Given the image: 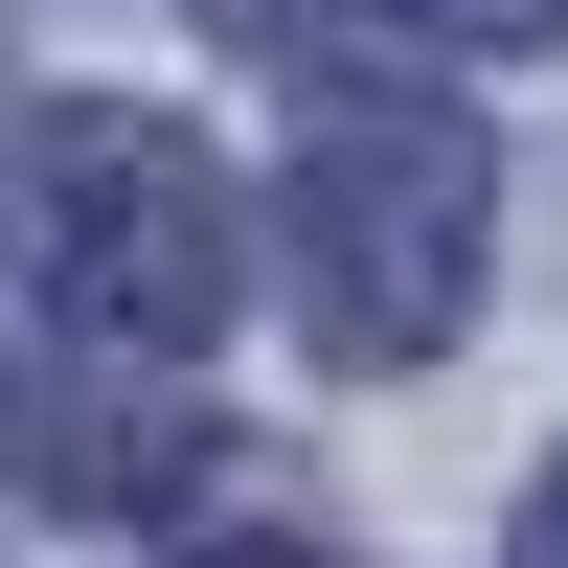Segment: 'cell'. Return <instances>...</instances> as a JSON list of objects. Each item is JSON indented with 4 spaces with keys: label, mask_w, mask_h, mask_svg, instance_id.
I'll return each instance as SVG.
<instances>
[{
    "label": "cell",
    "mask_w": 568,
    "mask_h": 568,
    "mask_svg": "<svg viewBox=\"0 0 568 568\" xmlns=\"http://www.w3.org/2000/svg\"><path fill=\"white\" fill-rule=\"evenodd\" d=\"M478 227H500V182H478V136L433 91H318V136H296V318L342 364H433L455 296H478Z\"/></svg>",
    "instance_id": "obj_1"
},
{
    "label": "cell",
    "mask_w": 568,
    "mask_h": 568,
    "mask_svg": "<svg viewBox=\"0 0 568 568\" xmlns=\"http://www.w3.org/2000/svg\"><path fill=\"white\" fill-rule=\"evenodd\" d=\"M23 296L114 364H182L227 318V182L182 114H45L23 136Z\"/></svg>",
    "instance_id": "obj_2"
},
{
    "label": "cell",
    "mask_w": 568,
    "mask_h": 568,
    "mask_svg": "<svg viewBox=\"0 0 568 568\" xmlns=\"http://www.w3.org/2000/svg\"><path fill=\"white\" fill-rule=\"evenodd\" d=\"M0 455H23V500H69V524H136V500L205 478V409L182 387H23Z\"/></svg>",
    "instance_id": "obj_3"
},
{
    "label": "cell",
    "mask_w": 568,
    "mask_h": 568,
    "mask_svg": "<svg viewBox=\"0 0 568 568\" xmlns=\"http://www.w3.org/2000/svg\"><path fill=\"white\" fill-rule=\"evenodd\" d=\"M342 45H546L568 0H318Z\"/></svg>",
    "instance_id": "obj_4"
},
{
    "label": "cell",
    "mask_w": 568,
    "mask_h": 568,
    "mask_svg": "<svg viewBox=\"0 0 568 568\" xmlns=\"http://www.w3.org/2000/svg\"><path fill=\"white\" fill-rule=\"evenodd\" d=\"M524 568H568V455H546V500H524Z\"/></svg>",
    "instance_id": "obj_5"
},
{
    "label": "cell",
    "mask_w": 568,
    "mask_h": 568,
    "mask_svg": "<svg viewBox=\"0 0 568 568\" xmlns=\"http://www.w3.org/2000/svg\"><path fill=\"white\" fill-rule=\"evenodd\" d=\"M182 568H342V546H182Z\"/></svg>",
    "instance_id": "obj_6"
}]
</instances>
